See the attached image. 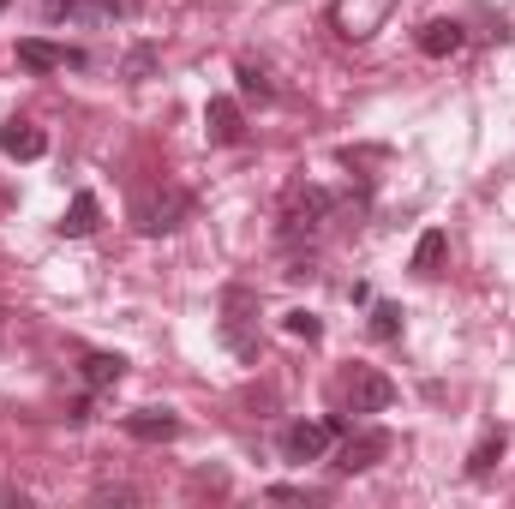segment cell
Masks as SVG:
<instances>
[{
	"label": "cell",
	"mask_w": 515,
	"mask_h": 509,
	"mask_svg": "<svg viewBox=\"0 0 515 509\" xmlns=\"http://www.w3.org/2000/svg\"><path fill=\"white\" fill-rule=\"evenodd\" d=\"M6 6H12V0H0V12H6Z\"/></svg>",
	"instance_id": "cell-21"
},
{
	"label": "cell",
	"mask_w": 515,
	"mask_h": 509,
	"mask_svg": "<svg viewBox=\"0 0 515 509\" xmlns=\"http://www.w3.org/2000/svg\"><path fill=\"white\" fill-rule=\"evenodd\" d=\"M72 6H78V0H42V12H48V18H66Z\"/></svg>",
	"instance_id": "cell-20"
},
{
	"label": "cell",
	"mask_w": 515,
	"mask_h": 509,
	"mask_svg": "<svg viewBox=\"0 0 515 509\" xmlns=\"http://www.w3.org/2000/svg\"><path fill=\"white\" fill-rule=\"evenodd\" d=\"M150 66H156V54H150V48H138V54H132V60H126V78H132V84H138V78H144V72H150Z\"/></svg>",
	"instance_id": "cell-18"
},
{
	"label": "cell",
	"mask_w": 515,
	"mask_h": 509,
	"mask_svg": "<svg viewBox=\"0 0 515 509\" xmlns=\"http://www.w3.org/2000/svg\"><path fill=\"white\" fill-rule=\"evenodd\" d=\"M462 42H468V30H462L456 18H432V24H420V54H432V60L456 54Z\"/></svg>",
	"instance_id": "cell-10"
},
{
	"label": "cell",
	"mask_w": 515,
	"mask_h": 509,
	"mask_svg": "<svg viewBox=\"0 0 515 509\" xmlns=\"http://www.w3.org/2000/svg\"><path fill=\"white\" fill-rule=\"evenodd\" d=\"M84 12L90 18H108V12H120V0H84Z\"/></svg>",
	"instance_id": "cell-19"
},
{
	"label": "cell",
	"mask_w": 515,
	"mask_h": 509,
	"mask_svg": "<svg viewBox=\"0 0 515 509\" xmlns=\"http://www.w3.org/2000/svg\"><path fill=\"white\" fill-rule=\"evenodd\" d=\"M330 438H342L330 420H294V426L282 432V456H288V462H318V456L330 450Z\"/></svg>",
	"instance_id": "cell-4"
},
{
	"label": "cell",
	"mask_w": 515,
	"mask_h": 509,
	"mask_svg": "<svg viewBox=\"0 0 515 509\" xmlns=\"http://www.w3.org/2000/svg\"><path fill=\"white\" fill-rule=\"evenodd\" d=\"M444 258H450V234H444V228H426L420 246H414V276H438Z\"/></svg>",
	"instance_id": "cell-12"
},
{
	"label": "cell",
	"mask_w": 515,
	"mask_h": 509,
	"mask_svg": "<svg viewBox=\"0 0 515 509\" xmlns=\"http://www.w3.org/2000/svg\"><path fill=\"white\" fill-rule=\"evenodd\" d=\"M282 330H288V336H300V342H318V336H324V324H318L312 312H288V318H282Z\"/></svg>",
	"instance_id": "cell-16"
},
{
	"label": "cell",
	"mask_w": 515,
	"mask_h": 509,
	"mask_svg": "<svg viewBox=\"0 0 515 509\" xmlns=\"http://www.w3.org/2000/svg\"><path fill=\"white\" fill-rule=\"evenodd\" d=\"M96 222H102L96 192H78V198L66 204V216H60V234H66V240H84V234H96Z\"/></svg>",
	"instance_id": "cell-11"
},
{
	"label": "cell",
	"mask_w": 515,
	"mask_h": 509,
	"mask_svg": "<svg viewBox=\"0 0 515 509\" xmlns=\"http://www.w3.org/2000/svg\"><path fill=\"white\" fill-rule=\"evenodd\" d=\"M204 132H210L216 144H246V114H240V102H234V96H210V102H204Z\"/></svg>",
	"instance_id": "cell-7"
},
{
	"label": "cell",
	"mask_w": 515,
	"mask_h": 509,
	"mask_svg": "<svg viewBox=\"0 0 515 509\" xmlns=\"http://www.w3.org/2000/svg\"><path fill=\"white\" fill-rule=\"evenodd\" d=\"M372 336H378V342H396V336H402V306L378 300V306H372Z\"/></svg>",
	"instance_id": "cell-15"
},
{
	"label": "cell",
	"mask_w": 515,
	"mask_h": 509,
	"mask_svg": "<svg viewBox=\"0 0 515 509\" xmlns=\"http://www.w3.org/2000/svg\"><path fill=\"white\" fill-rule=\"evenodd\" d=\"M0 150H6L12 162H36V156L48 150V132L30 126V120H6V126H0Z\"/></svg>",
	"instance_id": "cell-9"
},
{
	"label": "cell",
	"mask_w": 515,
	"mask_h": 509,
	"mask_svg": "<svg viewBox=\"0 0 515 509\" xmlns=\"http://www.w3.org/2000/svg\"><path fill=\"white\" fill-rule=\"evenodd\" d=\"M240 96H258V102H270V78H264L258 66H240Z\"/></svg>",
	"instance_id": "cell-17"
},
{
	"label": "cell",
	"mask_w": 515,
	"mask_h": 509,
	"mask_svg": "<svg viewBox=\"0 0 515 509\" xmlns=\"http://www.w3.org/2000/svg\"><path fill=\"white\" fill-rule=\"evenodd\" d=\"M186 204H192V198L168 186V192H144L132 216H138V228H144V234H168V228H180V216H186Z\"/></svg>",
	"instance_id": "cell-3"
},
{
	"label": "cell",
	"mask_w": 515,
	"mask_h": 509,
	"mask_svg": "<svg viewBox=\"0 0 515 509\" xmlns=\"http://www.w3.org/2000/svg\"><path fill=\"white\" fill-rule=\"evenodd\" d=\"M126 438H138V444H174V438H180V414H168V408H138V414H126Z\"/></svg>",
	"instance_id": "cell-8"
},
{
	"label": "cell",
	"mask_w": 515,
	"mask_h": 509,
	"mask_svg": "<svg viewBox=\"0 0 515 509\" xmlns=\"http://www.w3.org/2000/svg\"><path fill=\"white\" fill-rule=\"evenodd\" d=\"M120 372H126V360H120V354H84V360H78V378H84L90 390H114V384H120Z\"/></svg>",
	"instance_id": "cell-13"
},
{
	"label": "cell",
	"mask_w": 515,
	"mask_h": 509,
	"mask_svg": "<svg viewBox=\"0 0 515 509\" xmlns=\"http://www.w3.org/2000/svg\"><path fill=\"white\" fill-rule=\"evenodd\" d=\"M498 462H504V432H486V438L474 444V456H468V480H486Z\"/></svg>",
	"instance_id": "cell-14"
},
{
	"label": "cell",
	"mask_w": 515,
	"mask_h": 509,
	"mask_svg": "<svg viewBox=\"0 0 515 509\" xmlns=\"http://www.w3.org/2000/svg\"><path fill=\"white\" fill-rule=\"evenodd\" d=\"M330 210H336V198H330L324 186H300V192L288 198V216H282V222H288V234H312Z\"/></svg>",
	"instance_id": "cell-5"
},
{
	"label": "cell",
	"mask_w": 515,
	"mask_h": 509,
	"mask_svg": "<svg viewBox=\"0 0 515 509\" xmlns=\"http://www.w3.org/2000/svg\"><path fill=\"white\" fill-rule=\"evenodd\" d=\"M18 66H24V72H66V66H72V72H78V66H90V60H84V48H60V42L24 36V42H18Z\"/></svg>",
	"instance_id": "cell-2"
},
{
	"label": "cell",
	"mask_w": 515,
	"mask_h": 509,
	"mask_svg": "<svg viewBox=\"0 0 515 509\" xmlns=\"http://www.w3.org/2000/svg\"><path fill=\"white\" fill-rule=\"evenodd\" d=\"M342 396H348L354 414H384V408L396 402V384H390L378 366H354V372L342 378Z\"/></svg>",
	"instance_id": "cell-1"
},
{
	"label": "cell",
	"mask_w": 515,
	"mask_h": 509,
	"mask_svg": "<svg viewBox=\"0 0 515 509\" xmlns=\"http://www.w3.org/2000/svg\"><path fill=\"white\" fill-rule=\"evenodd\" d=\"M390 444H396L390 432H354V438L342 444L336 468H342V474H366V468H378V462L390 456Z\"/></svg>",
	"instance_id": "cell-6"
}]
</instances>
